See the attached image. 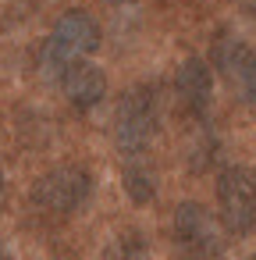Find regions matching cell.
Returning a JSON list of instances; mask_svg holds the SVG:
<instances>
[{"label":"cell","mask_w":256,"mask_h":260,"mask_svg":"<svg viewBox=\"0 0 256 260\" xmlns=\"http://www.w3.org/2000/svg\"><path fill=\"white\" fill-rule=\"evenodd\" d=\"M121 185H125L128 200H132V203H139V207L153 203V196H157V175H153V168H150V164H142V160H132V164L125 168Z\"/></svg>","instance_id":"cell-9"},{"label":"cell","mask_w":256,"mask_h":260,"mask_svg":"<svg viewBox=\"0 0 256 260\" xmlns=\"http://www.w3.org/2000/svg\"><path fill=\"white\" fill-rule=\"evenodd\" d=\"M217 217L231 235H249L256 228V175L249 168H221L217 175Z\"/></svg>","instance_id":"cell-4"},{"label":"cell","mask_w":256,"mask_h":260,"mask_svg":"<svg viewBox=\"0 0 256 260\" xmlns=\"http://www.w3.org/2000/svg\"><path fill=\"white\" fill-rule=\"evenodd\" d=\"M160 132V93L157 86H132L114 111V146L125 157H142Z\"/></svg>","instance_id":"cell-2"},{"label":"cell","mask_w":256,"mask_h":260,"mask_svg":"<svg viewBox=\"0 0 256 260\" xmlns=\"http://www.w3.org/2000/svg\"><path fill=\"white\" fill-rule=\"evenodd\" d=\"M0 260H11V253H8V246L0 242Z\"/></svg>","instance_id":"cell-13"},{"label":"cell","mask_w":256,"mask_h":260,"mask_svg":"<svg viewBox=\"0 0 256 260\" xmlns=\"http://www.w3.org/2000/svg\"><path fill=\"white\" fill-rule=\"evenodd\" d=\"M89 196H93V171L86 164H71V160L68 164H54L32 185L36 210H43L50 217H68V214L82 210Z\"/></svg>","instance_id":"cell-3"},{"label":"cell","mask_w":256,"mask_h":260,"mask_svg":"<svg viewBox=\"0 0 256 260\" xmlns=\"http://www.w3.org/2000/svg\"><path fill=\"white\" fill-rule=\"evenodd\" d=\"M252 11H256V0H252Z\"/></svg>","instance_id":"cell-15"},{"label":"cell","mask_w":256,"mask_h":260,"mask_svg":"<svg viewBox=\"0 0 256 260\" xmlns=\"http://www.w3.org/2000/svg\"><path fill=\"white\" fill-rule=\"evenodd\" d=\"M252 54L256 50H249V43H242L235 32H228V29H221L217 36H213V43H210V68L221 75V79H228V82H242V75H245V68H249V61H252Z\"/></svg>","instance_id":"cell-8"},{"label":"cell","mask_w":256,"mask_h":260,"mask_svg":"<svg viewBox=\"0 0 256 260\" xmlns=\"http://www.w3.org/2000/svg\"><path fill=\"white\" fill-rule=\"evenodd\" d=\"M4 196H8V175H4V168H0V203H4Z\"/></svg>","instance_id":"cell-12"},{"label":"cell","mask_w":256,"mask_h":260,"mask_svg":"<svg viewBox=\"0 0 256 260\" xmlns=\"http://www.w3.org/2000/svg\"><path fill=\"white\" fill-rule=\"evenodd\" d=\"M174 235L181 242V249L192 256V260H210L221 253V232H217V221L206 214L203 203L196 200H185L178 203L174 210Z\"/></svg>","instance_id":"cell-5"},{"label":"cell","mask_w":256,"mask_h":260,"mask_svg":"<svg viewBox=\"0 0 256 260\" xmlns=\"http://www.w3.org/2000/svg\"><path fill=\"white\" fill-rule=\"evenodd\" d=\"M61 89H64V96H68V104H71L75 111H93V107L103 104V96H107V75H103L96 64L79 61V64L61 79Z\"/></svg>","instance_id":"cell-7"},{"label":"cell","mask_w":256,"mask_h":260,"mask_svg":"<svg viewBox=\"0 0 256 260\" xmlns=\"http://www.w3.org/2000/svg\"><path fill=\"white\" fill-rule=\"evenodd\" d=\"M100 43H103V29H100V22L89 11H82V8L64 11L57 18L54 32H50V40L40 50V75L47 82H57L61 86V79L79 61H86L89 54H96Z\"/></svg>","instance_id":"cell-1"},{"label":"cell","mask_w":256,"mask_h":260,"mask_svg":"<svg viewBox=\"0 0 256 260\" xmlns=\"http://www.w3.org/2000/svg\"><path fill=\"white\" fill-rule=\"evenodd\" d=\"M242 260H256V253H252V256H242Z\"/></svg>","instance_id":"cell-14"},{"label":"cell","mask_w":256,"mask_h":260,"mask_svg":"<svg viewBox=\"0 0 256 260\" xmlns=\"http://www.w3.org/2000/svg\"><path fill=\"white\" fill-rule=\"evenodd\" d=\"M174 93L189 114L203 118L210 100H213V68L203 57H185L178 64V75H174Z\"/></svg>","instance_id":"cell-6"},{"label":"cell","mask_w":256,"mask_h":260,"mask_svg":"<svg viewBox=\"0 0 256 260\" xmlns=\"http://www.w3.org/2000/svg\"><path fill=\"white\" fill-rule=\"evenodd\" d=\"M103 260H150V242H146L142 232L125 228V232H118V235L107 242Z\"/></svg>","instance_id":"cell-10"},{"label":"cell","mask_w":256,"mask_h":260,"mask_svg":"<svg viewBox=\"0 0 256 260\" xmlns=\"http://www.w3.org/2000/svg\"><path fill=\"white\" fill-rule=\"evenodd\" d=\"M114 4H118V0H114Z\"/></svg>","instance_id":"cell-16"},{"label":"cell","mask_w":256,"mask_h":260,"mask_svg":"<svg viewBox=\"0 0 256 260\" xmlns=\"http://www.w3.org/2000/svg\"><path fill=\"white\" fill-rule=\"evenodd\" d=\"M238 89H242V96H245V104H249V107H256V54H252V61H249V68H245V75H242V82H238Z\"/></svg>","instance_id":"cell-11"}]
</instances>
